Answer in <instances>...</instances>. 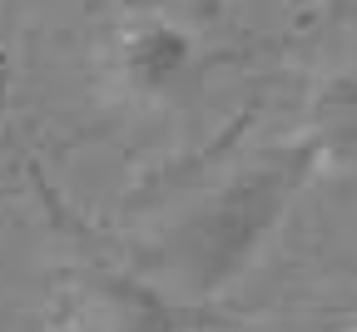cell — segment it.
Listing matches in <instances>:
<instances>
[{
    "label": "cell",
    "mask_w": 357,
    "mask_h": 332,
    "mask_svg": "<svg viewBox=\"0 0 357 332\" xmlns=\"http://www.w3.org/2000/svg\"><path fill=\"white\" fill-rule=\"evenodd\" d=\"M79 303L95 332H184V303L164 282L114 263H84Z\"/></svg>",
    "instance_id": "3957f363"
},
{
    "label": "cell",
    "mask_w": 357,
    "mask_h": 332,
    "mask_svg": "<svg viewBox=\"0 0 357 332\" xmlns=\"http://www.w3.org/2000/svg\"><path fill=\"white\" fill-rule=\"evenodd\" d=\"M328 164L323 144L307 129H298L283 144L258 149L248 164H238L223 183L174 223L164 243V282L178 303H208L268 253L278 228L293 218L307 183Z\"/></svg>",
    "instance_id": "6da1fadb"
},
{
    "label": "cell",
    "mask_w": 357,
    "mask_h": 332,
    "mask_svg": "<svg viewBox=\"0 0 357 332\" xmlns=\"http://www.w3.org/2000/svg\"><path fill=\"white\" fill-rule=\"evenodd\" d=\"M307 134L323 144L328 164L357 159V65L333 75L328 84H318L312 114H307Z\"/></svg>",
    "instance_id": "277c9868"
},
{
    "label": "cell",
    "mask_w": 357,
    "mask_h": 332,
    "mask_svg": "<svg viewBox=\"0 0 357 332\" xmlns=\"http://www.w3.org/2000/svg\"><path fill=\"white\" fill-rule=\"evenodd\" d=\"M194 65H199V40L169 15H139L114 40V80L139 105L174 100L189 84Z\"/></svg>",
    "instance_id": "7a4b0ae2"
}]
</instances>
